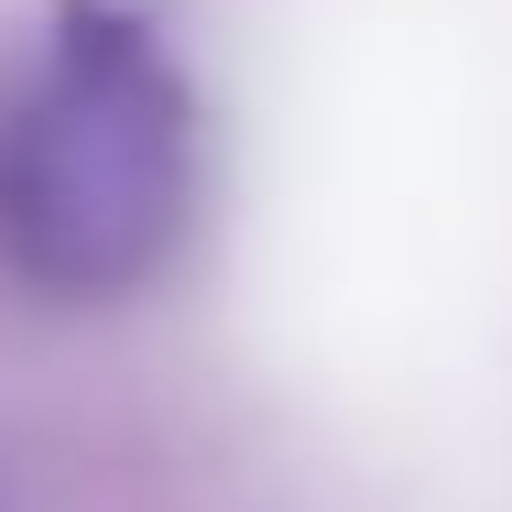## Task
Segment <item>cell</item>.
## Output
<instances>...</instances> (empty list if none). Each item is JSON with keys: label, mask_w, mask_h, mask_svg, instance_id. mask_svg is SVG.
Here are the masks:
<instances>
[{"label": "cell", "mask_w": 512, "mask_h": 512, "mask_svg": "<svg viewBox=\"0 0 512 512\" xmlns=\"http://www.w3.org/2000/svg\"><path fill=\"white\" fill-rule=\"evenodd\" d=\"M197 207V99L164 33L120 0H66L0 88V273L109 306L153 284Z\"/></svg>", "instance_id": "obj_1"}]
</instances>
